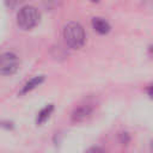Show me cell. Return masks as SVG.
Segmentation results:
<instances>
[{"label":"cell","mask_w":153,"mask_h":153,"mask_svg":"<svg viewBox=\"0 0 153 153\" xmlns=\"http://www.w3.org/2000/svg\"><path fill=\"white\" fill-rule=\"evenodd\" d=\"M63 38L66 44L72 49H80L86 41L82 25L78 22H69L63 27Z\"/></svg>","instance_id":"1"},{"label":"cell","mask_w":153,"mask_h":153,"mask_svg":"<svg viewBox=\"0 0 153 153\" xmlns=\"http://www.w3.org/2000/svg\"><path fill=\"white\" fill-rule=\"evenodd\" d=\"M23 1H24V0H5V5H6L8 8L13 10V8H17Z\"/></svg>","instance_id":"8"},{"label":"cell","mask_w":153,"mask_h":153,"mask_svg":"<svg viewBox=\"0 0 153 153\" xmlns=\"http://www.w3.org/2000/svg\"><path fill=\"white\" fill-rule=\"evenodd\" d=\"M85 153H106V152L99 146H92V147L87 148Z\"/></svg>","instance_id":"9"},{"label":"cell","mask_w":153,"mask_h":153,"mask_svg":"<svg viewBox=\"0 0 153 153\" xmlns=\"http://www.w3.org/2000/svg\"><path fill=\"white\" fill-rule=\"evenodd\" d=\"M92 27L94 29V31H97L100 35H106L111 29L108 20H105L104 18H100V17H94L92 19Z\"/></svg>","instance_id":"5"},{"label":"cell","mask_w":153,"mask_h":153,"mask_svg":"<svg viewBox=\"0 0 153 153\" xmlns=\"http://www.w3.org/2000/svg\"><path fill=\"white\" fill-rule=\"evenodd\" d=\"M39 22V12L35 6L26 5L22 7L17 14V24L22 30H31Z\"/></svg>","instance_id":"2"},{"label":"cell","mask_w":153,"mask_h":153,"mask_svg":"<svg viewBox=\"0 0 153 153\" xmlns=\"http://www.w3.org/2000/svg\"><path fill=\"white\" fill-rule=\"evenodd\" d=\"M19 57L12 51H6L0 55V74L11 75L14 74L19 68Z\"/></svg>","instance_id":"3"},{"label":"cell","mask_w":153,"mask_h":153,"mask_svg":"<svg viewBox=\"0 0 153 153\" xmlns=\"http://www.w3.org/2000/svg\"><path fill=\"white\" fill-rule=\"evenodd\" d=\"M152 147H153V141H152Z\"/></svg>","instance_id":"11"},{"label":"cell","mask_w":153,"mask_h":153,"mask_svg":"<svg viewBox=\"0 0 153 153\" xmlns=\"http://www.w3.org/2000/svg\"><path fill=\"white\" fill-rule=\"evenodd\" d=\"M53 111H54V105L53 104H48V105H45L43 109H41L39 110V112L37 114V117H36V123L39 126V124H42V123H44L49 117H50V115L53 114Z\"/></svg>","instance_id":"7"},{"label":"cell","mask_w":153,"mask_h":153,"mask_svg":"<svg viewBox=\"0 0 153 153\" xmlns=\"http://www.w3.org/2000/svg\"><path fill=\"white\" fill-rule=\"evenodd\" d=\"M93 112V108L91 105H80L78 106L73 112H72V121L74 123H80V122H84L86 121Z\"/></svg>","instance_id":"4"},{"label":"cell","mask_w":153,"mask_h":153,"mask_svg":"<svg viewBox=\"0 0 153 153\" xmlns=\"http://www.w3.org/2000/svg\"><path fill=\"white\" fill-rule=\"evenodd\" d=\"M44 81V75H36L33 78H31L29 81L25 82V85L23 86L22 91H20V94H25L32 90H35L37 86H39L42 82Z\"/></svg>","instance_id":"6"},{"label":"cell","mask_w":153,"mask_h":153,"mask_svg":"<svg viewBox=\"0 0 153 153\" xmlns=\"http://www.w3.org/2000/svg\"><path fill=\"white\" fill-rule=\"evenodd\" d=\"M147 92H148V96H149L151 98H153V86H151V87H148V90H147Z\"/></svg>","instance_id":"10"}]
</instances>
